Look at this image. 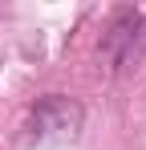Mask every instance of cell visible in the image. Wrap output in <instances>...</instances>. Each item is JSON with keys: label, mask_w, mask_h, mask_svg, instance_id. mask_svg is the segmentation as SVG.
<instances>
[{"label": "cell", "mask_w": 146, "mask_h": 150, "mask_svg": "<svg viewBox=\"0 0 146 150\" xmlns=\"http://www.w3.org/2000/svg\"><path fill=\"white\" fill-rule=\"evenodd\" d=\"M81 105L73 98H61V93H49L33 105V114H28V142H37V146H53V142H69L77 138V130H81Z\"/></svg>", "instance_id": "6da1fadb"}, {"label": "cell", "mask_w": 146, "mask_h": 150, "mask_svg": "<svg viewBox=\"0 0 146 150\" xmlns=\"http://www.w3.org/2000/svg\"><path fill=\"white\" fill-rule=\"evenodd\" d=\"M101 49L114 61V69H126V65L138 57V49H142V16L130 12V8H122L118 16L110 21V33H106Z\"/></svg>", "instance_id": "7a4b0ae2"}]
</instances>
